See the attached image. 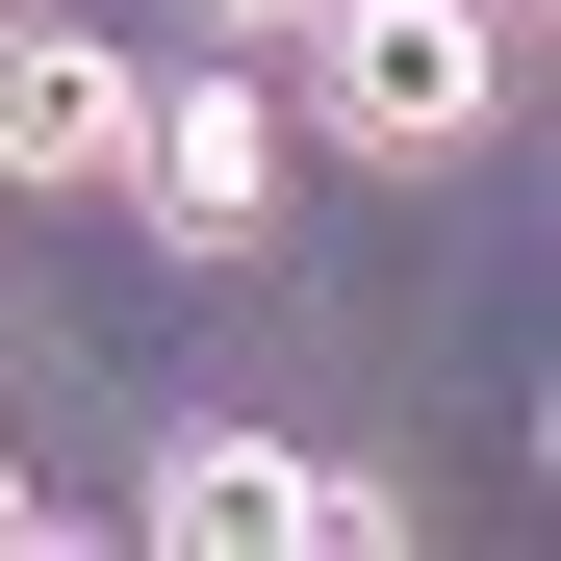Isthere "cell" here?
<instances>
[{
    "label": "cell",
    "mask_w": 561,
    "mask_h": 561,
    "mask_svg": "<svg viewBox=\"0 0 561 561\" xmlns=\"http://www.w3.org/2000/svg\"><path fill=\"white\" fill-rule=\"evenodd\" d=\"M205 26H230V51H280V26H307V0H205Z\"/></svg>",
    "instance_id": "cell-5"
},
{
    "label": "cell",
    "mask_w": 561,
    "mask_h": 561,
    "mask_svg": "<svg viewBox=\"0 0 561 561\" xmlns=\"http://www.w3.org/2000/svg\"><path fill=\"white\" fill-rule=\"evenodd\" d=\"M128 205H153L179 255H255V230H280V103H255V51H205V77L128 128Z\"/></svg>",
    "instance_id": "cell-2"
},
{
    "label": "cell",
    "mask_w": 561,
    "mask_h": 561,
    "mask_svg": "<svg viewBox=\"0 0 561 561\" xmlns=\"http://www.w3.org/2000/svg\"><path fill=\"white\" fill-rule=\"evenodd\" d=\"M26 536H51V485H26V459H0V561H26Z\"/></svg>",
    "instance_id": "cell-6"
},
{
    "label": "cell",
    "mask_w": 561,
    "mask_h": 561,
    "mask_svg": "<svg viewBox=\"0 0 561 561\" xmlns=\"http://www.w3.org/2000/svg\"><path fill=\"white\" fill-rule=\"evenodd\" d=\"M128 536L153 561H280V536H307V459H280V434H179L128 485Z\"/></svg>",
    "instance_id": "cell-4"
},
{
    "label": "cell",
    "mask_w": 561,
    "mask_h": 561,
    "mask_svg": "<svg viewBox=\"0 0 561 561\" xmlns=\"http://www.w3.org/2000/svg\"><path fill=\"white\" fill-rule=\"evenodd\" d=\"M280 51H307V128L383 153V179H459L485 103H511V26H485V0H307Z\"/></svg>",
    "instance_id": "cell-1"
},
{
    "label": "cell",
    "mask_w": 561,
    "mask_h": 561,
    "mask_svg": "<svg viewBox=\"0 0 561 561\" xmlns=\"http://www.w3.org/2000/svg\"><path fill=\"white\" fill-rule=\"evenodd\" d=\"M128 128H153V77L0 0V179H51V205H128Z\"/></svg>",
    "instance_id": "cell-3"
}]
</instances>
